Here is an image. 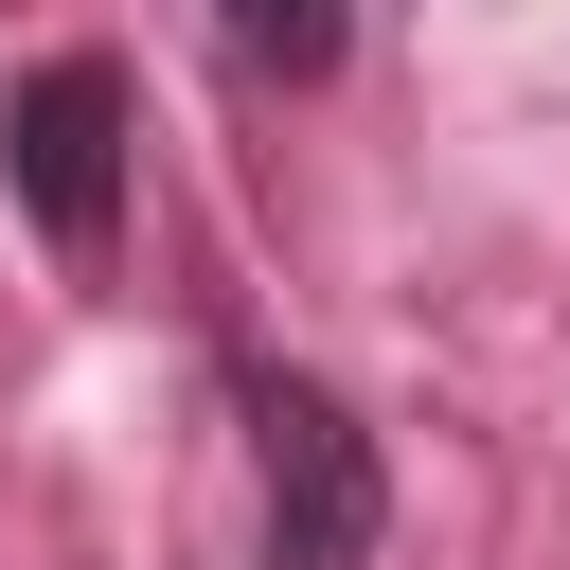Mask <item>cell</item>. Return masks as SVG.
Segmentation results:
<instances>
[{"mask_svg":"<svg viewBox=\"0 0 570 570\" xmlns=\"http://www.w3.org/2000/svg\"><path fill=\"white\" fill-rule=\"evenodd\" d=\"M214 374H232V428H249V570H374V534H392L374 428L267 338H232Z\"/></svg>","mask_w":570,"mask_h":570,"instance_id":"obj_1","label":"cell"},{"mask_svg":"<svg viewBox=\"0 0 570 570\" xmlns=\"http://www.w3.org/2000/svg\"><path fill=\"white\" fill-rule=\"evenodd\" d=\"M125 178H142V142H125V53H36V71L0 89V196L36 214V249L107 267V249H125Z\"/></svg>","mask_w":570,"mask_h":570,"instance_id":"obj_2","label":"cell"},{"mask_svg":"<svg viewBox=\"0 0 570 570\" xmlns=\"http://www.w3.org/2000/svg\"><path fill=\"white\" fill-rule=\"evenodd\" d=\"M214 36H232L249 89H321V71L356 53V0H214Z\"/></svg>","mask_w":570,"mask_h":570,"instance_id":"obj_3","label":"cell"}]
</instances>
